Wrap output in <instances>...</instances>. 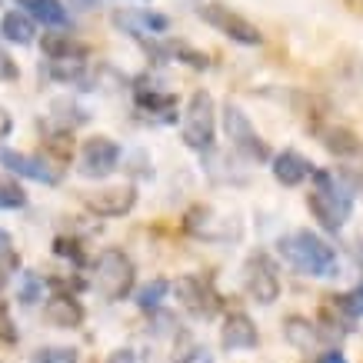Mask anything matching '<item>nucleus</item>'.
<instances>
[{"label":"nucleus","mask_w":363,"mask_h":363,"mask_svg":"<svg viewBox=\"0 0 363 363\" xmlns=\"http://www.w3.org/2000/svg\"><path fill=\"white\" fill-rule=\"evenodd\" d=\"M277 253L303 277L330 280V277L340 274V260H337L333 243H327L313 230H297V233L280 237V240H277Z\"/></svg>","instance_id":"nucleus-1"},{"label":"nucleus","mask_w":363,"mask_h":363,"mask_svg":"<svg viewBox=\"0 0 363 363\" xmlns=\"http://www.w3.org/2000/svg\"><path fill=\"white\" fill-rule=\"evenodd\" d=\"M310 180H313V190L307 194V207L313 220L327 233H340L353 213L350 190L343 187V180L333 170H313Z\"/></svg>","instance_id":"nucleus-2"},{"label":"nucleus","mask_w":363,"mask_h":363,"mask_svg":"<svg viewBox=\"0 0 363 363\" xmlns=\"http://www.w3.org/2000/svg\"><path fill=\"white\" fill-rule=\"evenodd\" d=\"M94 284L104 294V300H111V303L127 300L133 294V284H137V267L121 247H107L94 260Z\"/></svg>","instance_id":"nucleus-3"},{"label":"nucleus","mask_w":363,"mask_h":363,"mask_svg":"<svg viewBox=\"0 0 363 363\" xmlns=\"http://www.w3.org/2000/svg\"><path fill=\"white\" fill-rule=\"evenodd\" d=\"M184 143L197 154H207L213 147V133H217V107L210 90H194L187 100V111H184V123H180Z\"/></svg>","instance_id":"nucleus-4"},{"label":"nucleus","mask_w":363,"mask_h":363,"mask_svg":"<svg viewBox=\"0 0 363 363\" xmlns=\"http://www.w3.org/2000/svg\"><path fill=\"white\" fill-rule=\"evenodd\" d=\"M220 121H223V133H227L230 147L243 160H250V164H270V147H267V140L257 133L250 117L237 104H223Z\"/></svg>","instance_id":"nucleus-5"},{"label":"nucleus","mask_w":363,"mask_h":363,"mask_svg":"<svg viewBox=\"0 0 363 363\" xmlns=\"http://www.w3.org/2000/svg\"><path fill=\"white\" fill-rule=\"evenodd\" d=\"M243 286H247L253 303H260V307L277 303V297H280V267H277V260L267 250H257L247 257V264H243Z\"/></svg>","instance_id":"nucleus-6"},{"label":"nucleus","mask_w":363,"mask_h":363,"mask_svg":"<svg viewBox=\"0 0 363 363\" xmlns=\"http://www.w3.org/2000/svg\"><path fill=\"white\" fill-rule=\"evenodd\" d=\"M197 13H200V21H207L213 30H220L223 37H230L233 44H240V47H260L264 44L260 27L250 23L243 13L230 11L227 4H203Z\"/></svg>","instance_id":"nucleus-7"},{"label":"nucleus","mask_w":363,"mask_h":363,"mask_svg":"<svg viewBox=\"0 0 363 363\" xmlns=\"http://www.w3.org/2000/svg\"><path fill=\"white\" fill-rule=\"evenodd\" d=\"M170 290L177 294V300L184 303V310H190L194 317L200 320H210L220 313V294L213 290L210 277H200V274H184L177 277Z\"/></svg>","instance_id":"nucleus-8"},{"label":"nucleus","mask_w":363,"mask_h":363,"mask_svg":"<svg viewBox=\"0 0 363 363\" xmlns=\"http://www.w3.org/2000/svg\"><path fill=\"white\" fill-rule=\"evenodd\" d=\"M121 167V143L104 137V133H94L80 143V157H77V170L80 177L87 180H104L111 177L113 170Z\"/></svg>","instance_id":"nucleus-9"},{"label":"nucleus","mask_w":363,"mask_h":363,"mask_svg":"<svg viewBox=\"0 0 363 363\" xmlns=\"http://www.w3.org/2000/svg\"><path fill=\"white\" fill-rule=\"evenodd\" d=\"M111 23L137 40H157V37H167V30H170V17L160 11H150V7H121L111 13Z\"/></svg>","instance_id":"nucleus-10"},{"label":"nucleus","mask_w":363,"mask_h":363,"mask_svg":"<svg viewBox=\"0 0 363 363\" xmlns=\"http://www.w3.org/2000/svg\"><path fill=\"white\" fill-rule=\"evenodd\" d=\"M313 133H317V140L323 143L327 154L337 157L343 167L363 174V140L350 127H340V123H313Z\"/></svg>","instance_id":"nucleus-11"},{"label":"nucleus","mask_w":363,"mask_h":363,"mask_svg":"<svg viewBox=\"0 0 363 363\" xmlns=\"http://www.w3.org/2000/svg\"><path fill=\"white\" fill-rule=\"evenodd\" d=\"M84 207L97 217H127L137 207V187L133 184H117V187L94 190L84 197Z\"/></svg>","instance_id":"nucleus-12"},{"label":"nucleus","mask_w":363,"mask_h":363,"mask_svg":"<svg viewBox=\"0 0 363 363\" xmlns=\"http://www.w3.org/2000/svg\"><path fill=\"white\" fill-rule=\"evenodd\" d=\"M0 164H4V170H11V174L37 180V184H47V187L60 184V167L50 164L47 157L21 154V150H0Z\"/></svg>","instance_id":"nucleus-13"},{"label":"nucleus","mask_w":363,"mask_h":363,"mask_svg":"<svg viewBox=\"0 0 363 363\" xmlns=\"http://www.w3.org/2000/svg\"><path fill=\"white\" fill-rule=\"evenodd\" d=\"M260 343V333H257V323H253L243 310H233V313H227L220 323V347L223 350H253Z\"/></svg>","instance_id":"nucleus-14"},{"label":"nucleus","mask_w":363,"mask_h":363,"mask_svg":"<svg viewBox=\"0 0 363 363\" xmlns=\"http://www.w3.org/2000/svg\"><path fill=\"white\" fill-rule=\"evenodd\" d=\"M133 100H137V107L147 113H154L157 121H177V94H170V90H160L154 87L147 77L137 80V87H133Z\"/></svg>","instance_id":"nucleus-15"},{"label":"nucleus","mask_w":363,"mask_h":363,"mask_svg":"<svg viewBox=\"0 0 363 363\" xmlns=\"http://www.w3.org/2000/svg\"><path fill=\"white\" fill-rule=\"evenodd\" d=\"M44 317L50 327H60V330H77L84 323V303H80L74 294L67 290H57L54 297L44 303Z\"/></svg>","instance_id":"nucleus-16"},{"label":"nucleus","mask_w":363,"mask_h":363,"mask_svg":"<svg viewBox=\"0 0 363 363\" xmlns=\"http://www.w3.org/2000/svg\"><path fill=\"white\" fill-rule=\"evenodd\" d=\"M270 170H274V180L280 187H300L310 180L313 164L297 150H280L277 157H270Z\"/></svg>","instance_id":"nucleus-17"},{"label":"nucleus","mask_w":363,"mask_h":363,"mask_svg":"<svg viewBox=\"0 0 363 363\" xmlns=\"http://www.w3.org/2000/svg\"><path fill=\"white\" fill-rule=\"evenodd\" d=\"M284 340L300 353H317L320 343H323L320 340L317 323L307 317H300V313H290V317L284 320Z\"/></svg>","instance_id":"nucleus-18"},{"label":"nucleus","mask_w":363,"mask_h":363,"mask_svg":"<svg viewBox=\"0 0 363 363\" xmlns=\"http://www.w3.org/2000/svg\"><path fill=\"white\" fill-rule=\"evenodd\" d=\"M17 7L33 23H44V27H54V30L70 23V13H67V7L60 0H17Z\"/></svg>","instance_id":"nucleus-19"},{"label":"nucleus","mask_w":363,"mask_h":363,"mask_svg":"<svg viewBox=\"0 0 363 363\" xmlns=\"http://www.w3.org/2000/svg\"><path fill=\"white\" fill-rule=\"evenodd\" d=\"M0 37L17 47H30L33 40H37V23L21 11H7L0 17Z\"/></svg>","instance_id":"nucleus-20"},{"label":"nucleus","mask_w":363,"mask_h":363,"mask_svg":"<svg viewBox=\"0 0 363 363\" xmlns=\"http://www.w3.org/2000/svg\"><path fill=\"white\" fill-rule=\"evenodd\" d=\"M40 50L47 60H67V57H87V47L74 40L67 30H47L40 37Z\"/></svg>","instance_id":"nucleus-21"},{"label":"nucleus","mask_w":363,"mask_h":363,"mask_svg":"<svg viewBox=\"0 0 363 363\" xmlns=\"http://www.w3.org/2000/svg\"><path fill=\"white\" fill-rule=\"evenodd\" d=\"M184 227H187L194 237H200V240H223V237H227L210 207H190L187 217H184Z\"/></svg>","instance_id":"nucleus-22"},{"label":"nucleus","mask_w":363,"mask_h":363,"mask_svg":"<svg viewBox=\"0 0 363 363\" xmlns=\"http://www.w3.org/2000/svg\"><path fill=\"white\" fill-rule=\"evenodd\" d=\"M47 74L57 84H80L87 77V57H67V60H47Z\"/></svg>","instance_id":"nucleus-23"},{"label":"nucleus","mask_w":363,"mask_h":363,"mask_svg":"<svg viewBox=\"0 0 363 363\" xmlns=\"http://www.w3.org/2000/svg\"><path fill=\"white\" fill-rule=\"evenodd\" d=\"M167 294H170V280L157 277V280H150V284H143L140 290H137V307L147 310V313H154V310H160Z\"/></svg>","instance_id":"nucleus-24"},{"label":"nucleus","mask_w":363,"mask_h":363,"mask_svg":"<svg viewBox=\"0 0 363 363\" xmlns=\"http://www.w3.org/2000/svg\"><path fill=\"white\" fill-rule=\"evenodd\" d=\"M330 303L340 310L347 320H353V323H357V320H363V284H357V286H350V290L337 294Z\"/></svg>","instance_id":"nucleus-25"},{"label":"nucleus","mask_w":363,"mask_h":363,"mask_svg":"<svg viewBox=\"0 0 363 363\" xmlns=\"http://www.w3.org/2000/svg\"><path fill=\"white\" fill-rule=\"evenodd\" d=\"M27 203V190L13 177H0V210H21Z\"/></svg>","instance_id":"nucleus-26"},{"label":"nucleus","mask_w":363,"mask_h":363,"mask_svg":"<svg viewBox=\"0 0 363 363\" xmlns=\"http://www.w3.org/2000/svg\"><path fill=\"white\" fill-rule=\"evenodd\" d=\"M54 253H57V257H64V260H70V264H77V267L87 264L84 243L74 240V237H57V240H54Z\"/></svg>","instance_id":"nucleus-27"},{"label":"nucleus","mask_w":363,"mask_h":363,"mask_svg":"<svg viewBox=\"0 0 363 363\" xmlns=\"http://www.w3.org/2000/svg\"><path fill=\"white\" fill-rule=\"evenodd\" d=\"M77 350L74 347H40L30 357V363H77Z\"/></svg>","instance_id":"nucleus-28"},{"label":"nucleus","mask_w":363,"mask_h":363,"mask_svg":"<svg viewBox=\"0 0 363 363\" xmlns=\"http://www.w3.org/2000/svg\"><path fill=\"white\" fill-rule=\"evenodd\" d=\"M40 297H44V277L23 274V284H21V294H17V300H21L23 307H33V303H40Z\"/></svg>","instance_id":"nucleus-29"},{"label":"nucleus","mask_w":363,"mask_h":363,"mask_svg":"<svg viewBox=\"0 0 363 363\" xmlns=\"http://www.w3.org/2000/svg\"><path fill=\"white\" fill-rule=\"evenodd\" d=\"M194 357H197L194 337H190V333H180V337H177V347H174V363H194Z\"/></svg>","instance_id":"nucleus-30"},{"label":"nucleus","mask_w":363,"mask_h":363,"mask_svg":"<svg viewBox=\"0 0 363 363\" xmlns=\"http://www.w3.org/2000/svg\"><path fill=\"white\" fill-rule=\"evenodd\" d=\"M21 77V67L13 64V57L0 47V80H17Z\"/></svg>","instance_id":"nucleus-31"},{"label":"nucleus","mask_w":363,"mask_h":363,"mask_svg":"<svg viewBox=\"0 0 363 363\" xmlns=\"http://www.w3.org/2000/svg\"><path fill=\"white\" fill-rule=\"evenodd\" d=\"M0 340H7V343L17 340V327L7 320V310H4V307H0Z\"/></svg>","instance_id":"nucleus-32"},{"label":"nucleus","mask_w":363,"mask_h":363,"mask_svg":"<svg viewBox=\"0 0 363 363\" xmlns=\"http://www.w3.org/2000/svg\"><path fill=\"white\" fill-rule=\"evenodd\" d=\"M107 363H137V353H133L130 347H117V350H111Z\"/></svg>","instance_id":"nucleus-33"},{"label":"nucleus","mask_w":363,"mask_h":363,"mask_svg":"<svg viewBox=\"0 0 363 363\" xmlns=\"http://www.w3.org/2000/svg\"><path fill=\"white\" fill-rule=\"evenodd\" d=\"M317 363H347V357H343L340 347H330V350H323V353H320Z\"/></svg>","instance_id":"nucleus-34"},{"label":"nucleus","mask_w":363,"mask_h":363,"mask_svg":"<svg viewBox=\"0 0 363 363\" xmlns=\"http://www.w3.org/2000/svg\"><path fill=\"white\" fill-rule=\"evenodd\" d=\"M11 130H13L11 111H7V107H0V140H4V137H11Z\"/></svg>","instance_id":"nucleus-35"},{"label":"nucleus","mask_w":363,"mask_h":363,"mask_svg":"<svg viewBox=\"0 0 363 363\" xmlns=\"http://www.w3.org/2000/svg\"><path fill=\"white\" fill-rule=\"evenodd\" d=\"M74 11H97L100 7V0H67Z\"/></svg>","instance_id":"nucleus-36"},{"label":"nucleus","mask_w":363,"mask_h":363,"mask_svg":"<svg viewBox=\"0 0 363 363\" xmlns=\"http://www.w3.org/2000/svg\"><path fill=\"white\" fill-rule=\"evenodd\" d=\"M353 260H357V264L363 260V240H353Z\"/></svg>","instance_id":"nucleus-37"},{"label":"nucleus","mask_w":363,"mask_h":363,"mask_svg":"<svg viewBox=\"0 0 363 363\" xmlns=\"http://www.w3.org/2000/svg\"><path fill=\"white\" fill-rule=\"evenodd\" d=\"M7 243H11V237H7V233L0 230V250H7Z\"/></svg>","instance_id":"nucleus-38"},{"label":"nucleus","mask_w":363,"mask_h":363,"mask_svg":"<svg viewBox=\"0 0 363 363\" xmlns=\"http://www.w3.org/2000/svg\"><path fill=\"white\" fill-rule=\"evenodd\" d=\"M140 4H150V0H140Z\"/></svg>","instance_id":"nucleus-39"},{"label":"nucleus","mask_w":363,"mask_h":363,"mask_svg":"<svg viewBox=\"0 0 363 363\" xmlns=\"http://www.w3.org/2000/svg\"><path fill=\"white\" fill-rule=\"evenodd\" d=\"M0 4H4V0H0Z\"/></svg>","instance_id":"nucleus-40"}]
</instances>
